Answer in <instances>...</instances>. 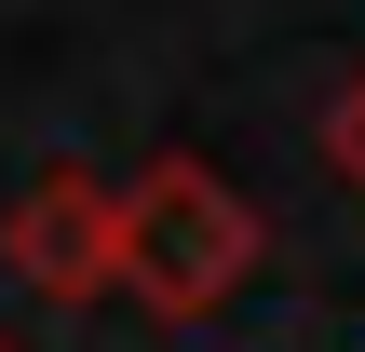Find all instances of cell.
Listing matches in <instances>:
<instances>
[{"instance_id": "7a4b0ae2", "label": "cell", "mask_w": 365, "mask_h": 352, "mask_svg": "<svg viewBox=\"0 0 365 352\" xmlns=\"http://www.w3.org/2000/svg\"><path fill=\"white\" fill-rule=\"evenodd\" d=\"M0 258L41 312H95L122 285V190L95 163H41L14 203H0Z\"/></svg>"}, {"instance_id": "6da1fadb", "label": "cell", "mask_w": 365, "mask_h": 352, "mask_svg": "<svg viewBox=\"0 0 365 352\" xmlns=\"http://www.w3.org/2000/svg\"><path fill=\"white\" fill-rule=\"evenodd\" d=\"M257 258H271V231H257V203L203 149H163V163L122 176V298H149L163 326L230 312L257 285Z\"/></svg>"}, {"instance_id": "277c9868", "label": "cell", "mask_w": 365, "mask_h": 352, "mask_svg": "<svg viewBox=\"0 0 365 352\" xmlns=\"http://www.w3.org/2000/svg\"><path fill=\"white\" fill-rule=\"evenodd\" d=\"M0 352H14V339H0Z\"/></svg>"}, {"instance_id": "3957f363", "label": "cell", "mask_w": 365, "mask_h": 352, "mask_svg": "<svg viewBox=\"0 0 365 352\" xmlns=\"http://www.w3.org/2000/svg\"><path fill=\"white\" fill-rule=\"evenodd\" d=\"M325 163H339V190L365 203V68L339 81V109H325Z\"/></svg>"}]
</instances>
